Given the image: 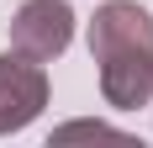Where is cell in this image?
Returning a JSON list of instances; mask_svg holds the SVG:
<instances>
[{"mask_svg": "<svg viewBox=\"0 0 153 148\" xmlns=\"http://www.w3.org/2000/svg\"><path fill=\"white\" fill-rule=\"evenodd\" d=\"M42 106H48V69L16 48L0 53V138L32 127Z\"/></svg>", "mask_w": 153, "mask_h": 148, "instance_id": "6da1fadb", "label": "cell"}, {"mask_svg": "<svg viewBox=\"0 0 153 148\" xmlns=\"http://www.w3.org/2000/svg\"><path fill=\"white\" fill-rule=\"evenodd\" d=\"M100 95L116 111H137L153 101V48H132V53H111L100 58Z\"/></svg>", "mask_w": 153, "mask_h": 148, "instance_id": "277c9868", "label": "cell"}, {"mask_svg": "<svg viewBox=\"0 0 153 148\" xmlns=\"http://www.w3.org/2000/svg\"><path fill=\"white\" fill-rule=\"evenodd\" d=\"M58 143H74V138H122L116 127H106V122H69V127H58Z\"/></svg>", "mask_w": 153, "mask_h": 148, "instance_id": "5b68a950", "label": "cell"}, {"mask_svg": "<svg viewBox=\"0 0 153 148\" xmlns=\"http://www.w3.org/2000/svg\"><path fill=\"white\" fill-rule=\"evenodd\" d=\"M74 43V11L69 0H27L11 16V48L37 64H53L63 48Z\"/></svg>", "mask_w": 153, "mask_h": 148, "instance_id": "7a4b0ae2", "label": "cell"}, {"mask_svg": "<svg viewBox=\"0 0 153 148\" xmlns=\"http://www.w3.org/2000/svg\"><path fill=\"white\" fill-rule=\"evenodd\" d=\"M132 48H153V16L137 0H106L90 16V58H111V53H132Z\"/></svg>", "mask_w": 153, "mask_h": 148, "instance_id": "3957f363", "label": "cell"}]
</instances>
